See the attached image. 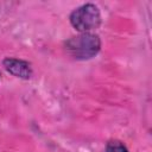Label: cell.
I'll list each match as a JSON object with an SVG mask.
<instances>
[{
  "label": "cell",
  "instance_id": "6da1fadb",
  "mask_svg": "<svg viewBox=\"0 0 152 152\" xmlns=\"http://www.w3.org/2000/svg\"><path fill=\"white\" fill-rule=\"evenodd\" d=\"M66 52L75 59L86 61L95 57L101 49V40L97 34L91 32L80 33L65 42Z\"/></svg>",
  "mask_w": 152,
  "mask_h": 152
},
{
  "label": "cell",
  "instance_id": "7a4b0ae2",
  "mask_svg": "<svg viewBox=\"0 0 152 152\" xmlns=\"http://www.w3.org/2000/svg\"><path fill=\"white\" fill-rule=\"evenodd\" d=\"M69 20L74 28L80 33H84L95 30L101 25V13L96 5L84 4L71 12Z\"/></svg>",
  "mask_w": 152,
  "mask_h": 152
},
{
  "label": "cell",
  "instance_id": "3957f363",
  "mask_svg": "<svg viewBox=\"0 0 152 152\" xmlns=\"http://www.w3.org/2000/svg\"><path fill=\"white\" fill-rule=\"evenodd\" d=\"M2 65L10 74H12L15 77L23 78V80H28L33 75L31 64L28 62L19 59V58L6 57L2 61Z\"/></svg>",
  "mask_w": 152,
  "mask_h": 152
},
{
  "label": "cell",
  "instance_id": "277c9868",
  "mask_svg": "<svg viewBox=\"0 0 152 152\" xmlns=\"http://www.w3.org/2000/svg\"><path fill=\"white\" fill-rule=\"evenodd\" d=\"M106 152H128L127 147L120 140H109L106 145Z\"/></svg>",
  "mask_w": 152,
  "mask_h": 152
}]
</instances>
